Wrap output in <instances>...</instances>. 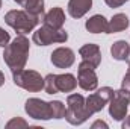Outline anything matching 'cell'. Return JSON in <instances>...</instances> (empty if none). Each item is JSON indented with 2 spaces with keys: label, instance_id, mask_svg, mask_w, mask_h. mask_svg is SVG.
Listing matches in <instances>:
<instances>
[{
  "label": "cell",
  "instance_id": "4fadbf2b",
  "mask_svg": "<svg viewBox=\"0 0 130 129\" xmlns=\"http://www.w3.org/2000/svg\"><path fill=\"white\" fill-rule=\"evenodd\" d=\"M55 81H56L58 93H71V91H74L76 87H77V79H76L71 73L56 74V76H55Z\"/></svg>",
  "mask_w": 130,
  "mask_h": 129
},
{
  "label": "cell",
  "instance_id": "44dd1931",
  "mask_svg": "<svg viewBox=\"0 0 130 129\" xmlns=\"http://www.w3.org/2000/svg\"><path fill=\"white\" fill-rule=\"evenodd\" d=\"M27 126V122H24L23 119H20V117H15V119H12L11 122H8V125H6V128L11 129V128H26Z\"/></svg>",
  "mask_w": 130,
  "mask_h": 129
},
{
  "label": "cell",
  "instance_id": "5b68a950",
  "mask_svg": "<svg viewBox=\"0 0 130 129\" xmlns=\"http://www.w3.org/2000/svg\"><path fill=\"white\" fill-rule=\"evenodd\" d=\"M32 40L38 46H48L53 43H65L68 40V33L64 29H56L48 24H44L36 32H33Z\"/></svg>",
  "mask_w": 130,
  "mask_h": 129
},
{
  "label": "cell",
  "instance_id": "3957f363",
  "mask_svg": "<svg viewBox=\"0 0 130 129\" xmlns=\"http://www.w3.org/2000/svg\"><path fill=\"white\" fill-rule=\"evenodd\" d=\"M91 117V114L88 112L86 106H85V97L82 94H70L67 97V112H65V119L70 125H82L85 123L88 119Z\"/></svg>",
  "mask_w": 130,
  "mask_h": 129
},
{
  "label": "cell",
  "instance_id": "ba28073f",
  "mask_svg": "<svg viewBox=\"0 0 130 129\" xmlns=\"http://www.w3.org/2000/svg\"><path fill=\"white\" fill-rule=\"evenodd\" d=\"M112 96H113V90L110 87H101L97 93H94L88 99H85V106H86L88 112L91 115L95 112H100L106 106V103H109Z\"/></svg>",
  "mask_w": 130,
  "mask_h": 129
},
{
  "label": "cell",
  "instance_id": "ffe728a7",
  "mask_svg": "<svg viewBox=\"0 0 130 129\" xmlns=\"http://www.w3.org/2000/svg\"><path fill=\"white\" fill-rule=\"evenodd\" d=\"M55 76L56 74H47L44 78V90L47 94H56L58 93V88H56V81H55Z\"/></svg>",
  "mask_w": 130,
  "mask_h": 129
},
{
  "label": "cell",
  "instance_id": "603a6c76",
  "mask_svg": "<svg viewBox=\"0 0 130 129\" xmlns=\"http://www.w3.org/2000/svg\"><path fill=\"white\" fill-rule=\"evenodd\" d=\"M121 88H123V90H126V91H129V93H130V68L127 70L126 76L123 78V82H121Z\"/></svg>",
  "mask_w": 130,
  "mask_h": 129
},
{
  "label": "cell",
  "instance_id": "52a82bcc",
  "mask_svg": "<svg viewBox=\"0 0 130 129\" xmlns=\"http://www.w3.org/2000/svg\"><path fill=\"white\" fill-rule=\"evenodd\" d=\"M95 65H92L88 61H82L79 64L77 71V84L85 91H94L98 85V78L95 74Z\"/></svg>",
  "mask_w": 130,
  "mask_h": 129
},
{
  "label": "cell",
  "instance_id": "6da1fadb",
  "mask_svg": "<svg viewBox=\"0 0 130 129\" xmlns=\"http://www.w3.org/2000/svg\"><path fill=\"white\" fill-rule=\"evenodd\" d=\"M29 40L24 35H18L12 40V43H9L5 47L3 61L11 68V71H18L26 67L29 56Z\"/></svg>",
  "mask_w": 130,
  "mask_h": 129
},
{
  "label": "cell",
  "instance_id": "d4e9b609",
  "mask_svg": "<svg viewBox=\"0 0 130 129\" xmlns=\"http://www.w3.org/2000/svg\"><path fill=\"white\" fill-rule=\"evenodd\" d=\"M100 126H101V128H107V125H106L104 122H101V120H97V122H95V123L92 125V129H95V128H100Z\"/></svg>",
  "mask_w": 130,
  "mask_h": 129
},
{
  "label": "cell",
  "instance_id": "83f0119b",
  "mask_svg": "<svg viewBox=\"0 0 130 129\" xmlns=\"http://www.w3.org/2000/svg\"><path fill=\"white\" fill-rule=\"evenodd\" d=\"M14 2H17V3H20V5H23V2H24V0H14Z\"/></svg>",
  "mask_w": 130,
  "mask_h": 129
},
{
  "label": "cell",
  "instance_id": "5bb4252c",
  "mask_svg": "<svg viewBox=\"0 0 130 129\" xmlns=\"http://www.w3.org/2000/svg\"><path fill=\"white\" fill-rule=\"evenodd\" d=\"M92 6V0H70L68 14L73 18H82Z\"/></svg>",
  "mask_w": 130,
  "mask_h": 129
},
{
  "label": "cell",
  "instance_id": "484cf974",
  "mask_svg": "<svg viewBox=\"0 0 130 129\" xmlns=\"http://www.w3.org/2000/svg\"><path fill=\"white\" fill-rule=\"evenodd\" d=\"M123 129H130V115H126V120L123 122Z\"/></svg>",
  "mask_w": 130,
  "mask_h": 129
},
{
  "label": "cell",
  "instance_id": "7a4b0ae2",
  "mask_svg": "<svg viewBox=\"0 0 130 129\" xmlns=\"http://www.w3.org/2000/svg\"><path fill=\"white\" fill-rule=\"evenodd\" d=\"M39 17H33L26 11H20V9H12L5 15V21L8 26H11L14 31L23 35V33H29L35 29V26L39 23Z\"/></svg>",
  "mask_w": 130,
  "mask_h": 129
},
{
  "label": "cell",
  "instance_id": "2e32d148",
  "mask_svg": "<svg viewBox=\"0 0 130 129\" xmlns=\"http://www.w3.org/2000/svg\"><path fill=\"white\" fill-rule=\"evenodd\" d=\"M129 17L126 14H117L110 18V21L107 23V33H117L123 32L129 28Z\"/></svg>",
  "mask_w": 130,
  "mask_h": 129
},
{
  "label": "cell",
  "instance_id": "ac0fdd59",
  "mask_svg": "<svg viewBox=\"0 0 130 129\" xmlns=\"http://www.w3.org/2000/svg\"><path fill=\"white\" fill-rule=\"evenodd\" d=\"M23 8L33 17H39V18L44 17V0H24Z\"/></svg>",
  "mask_w": 130,
  "mask_h": 129
},
{
  "label": "cell",
  "instance_id": "9c48e42d",
  "mask_svg": "<svg viewBox=\"0 0 130 129\" xmlns=\"http://www.w3.org/2000/svg\"><path fill=\"white\" fill-rule=\"evenodd\" d=\"M24 109L29 114V117H32L35 120H50L52 119V106H50V102H44L41 99L30 97V99L26 100Z\"/></svg>",
  "mask_w": 130,
  "mask_h": 129
},
{
  "label": "cell",
  "instance_id": "cb8c5ba5",
  "mask_svg": "<svg viewBox=\"0 0 130 129\" xmlns=\"http://www.w3.org/2000/svg\"><path fill=\"white\" fill-rule=\"evenodd\" d=\"M106 2V5L109 6V8H120V6H123L126 2H129V0H104Z\"/></svg>",
  "mask_w": 130,
  "mask_h": 129
},
{
  "label": "cell",
  "instance_id": "30bf717a",
  "mask_svg": "<svg viewBox=\"0 0 130 129\" xmlns=\"http://www.w3.org/2000/svg\"><path fill=\"white\" fill-rule=\"evenodd\" d=\"M52 64L58 68H68L74 64L76 61V56H74V52L68 47H58L56 50H53L52 53Z\"/></svg>",
  "mask_w": 130,
  "mask_h": 129
},
{
  "label": "cell",
  "instance_id": "8992f818",
  "mask_svg": "<svg viewBox=\"0 0 130 129\" xmlns=\"http://www.w3.org/2000/svg\"><path fill=\"white\" fill-rule=\"evenodd\" d=\"M130 105V93L126 90L113 91V96L109 100V114L115 120H124L127 115V109Z\"/></svg>",
  "mask_w": 130,
  "mask_h": 129
},
{
  "label": "cell",
  "instance_id": "8fae6325",
  "mask_svg": "<svg viewBox=\"0 0 130 129\" xmlns=\"http://www.w3.org/2000/svg\"><path fill=\"white\" fill-rule=\"evenodd\" d=\"M79 53H80L83 61H88V62H91L95 67H98L100 62H101V50H100V47L97 44H92V43L85 44V46L80 47Z\"/></svg>",
  "mask_w": 130,
  "mask_h": 129
},
{
  "label": "cell",
  "instance_id": "4316f807",
  "mask_svg": "<svg viewBox=\"0 0 130 129\" xmlns=\"http://www.w3.org/2000/svg\"><path fill=\"white\" fill-rule=\"evenodd\" d=\"M3 84H5V74H3V73L0 71V87H2Z\"/></svg>",
  "mask_w": 130,
  "mask_h": 129
},
{
  "label": "cell",
  "instance_id": "7c38bea8",
  "mask_svg": "<svg viewBox=\"0 0 130 129\" xmlns=\"http://www.w3.org/2000/svg\"><path fill=\"white\" fill-rule=\"evenodd\" d=\"M42 21L44 24H48L52 28H56V29H62L65 23V12L62 8L56 6V8H52L44 17H42Z\"/></svg>",
  "mask_w": 130,
  "mask_h": 129
},
{
  "label": "cell",
  "instance_id": "7402d4cb",
  "mask_svg": "<svg viewBox=\"0 0 130 129\" xmlns=\"http://www.w3.org/2000/svg\"><path fill=\"white\" fill-rule=\"evenodd\" d=\"M9 40H11L9 33L6 32L3 28H0V47H6L9 44Z\"/></svg>",
  "mask_w": 130,
  "mask_h": 129
},
{
  "label": "cell",
  "instance_id": "e0dca14e",
  "mask_svg": "<svg viewBox=\"0 0 130 129\" xmlns=\"http://www.w3.org/2000/svg\"><path fill=\"white\" fill-rule=\"evenodd\" d=\"M110 53H112L113 59H117V61H126V59H129V56H130L129 43L124 41V40L115 41L112 44V47H110Z\"/></svg>",
  "mask_w": 130,
  "mask_h": 129
},
{
  "label": "cell",
  "instance_id": "d6986e66",
  "mask_svg": "<svg viewBox=\"0 0 130 129\" xmlns=\"http://www.w3.org/2000/svg\"><path fill=\"white\" fill-rule=\"evenodd\" d=\"M50 106H52V119H64L65 112H67V108L61 100H53L50 102Z\"/></svg>",
  "mask_w": 130,
  "mask_h": 129
},
{
  "label": "cell",
  "instance_id": "9a60e30c",
  "mask_svg": "<svg viewBox=\"0 0 130 129\" xmlns=\"http://www.w3.org/2000/svg\"><path fill=\"white\" fill-rule=\"evenodd\" d=\"M107 20L103 15H92L89 20H86V29L91 33H107Z\"/></svg>",
  "mask_w": 130,
  "mask_h": 129
},
{
  "label": "cell",
  "instance_id": "f1b7e54d",
  "mask_svg": "<svg viewBox=\"0 0 130 129\" xmlns=\"http://www.w3.org/2000/svg\"><path fill=\"white\" fill-rule=\"evenodd\" d=\"M0 8H2V0H0Z\"/></svg>",
  "mask_w": 130,
  "mask_h": 129
},
{
  "label": "cell",
  "instance_id": "277c9868",
  "mask_svg": "<svg viewBox=\"0 0 130 129\" xmlns=\"http://www.w3.org/2000/svg\"><path fill=\"white\" fill-rule=\"evenodd\" d=\"M12 79L14 84L30 91L36 93L41 91L44 88V78H41V74L35 70H18V71H12Z\"/></svg>",
  "mask_w": 130,
  "mask_h": 129
}]
</instances>
